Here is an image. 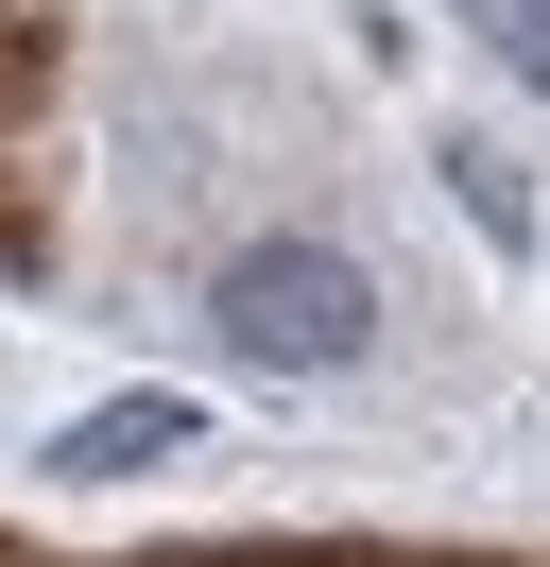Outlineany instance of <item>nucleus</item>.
Segmentation results:
<instances>
[{
  "label": "nucleus",
  "mask_w": 550,
  "mask_h": 567,
  "mask_svg": "<svg viewBox=\"0 0 550 567\" xmlns=\"http://www.w3.org/2000/svg\"><path fill=\"white\" fill-rule=\"evenodd\" d=\"M206 327H224L258 379H344V361L378 344V292H361V258H327V241H258V258L206 276Z\"/></svg>",
  "instance_id": "1"
},
{
  "label": "nucleus",
  "mask_w": 550,
  "mask_h": 567,
  "mask_svg": "<svg viewBox=\"0 0 550 567\" xmlns=\"http://www.w3.org/2000/svg\"><path fill=\"white\" fill-rule=\"evenodd\" d=\"M190 447H206L190 395H103V413L52 430V482H138V464H190Z\"/></svg>",
  "instance_id": "2"
},
{
  "label": "nucleus",
  "mask_w": 550,
  "mask_h": 567,
  "mask_svg": "<svg viewBox=\"0 0 550 567\" xmlns=\"http://www.w3.org/2000/svg\"><path fill=\"white\" fill-rule=\"evenodd\" d=\"M447 189H465L481 241H533V189H516V155H499V138H447Z\"/></svg>",
  "instance_id": "3"
},
{
  "label": "nucleus",
  "mask_w": 550,
  "mask_h": 567,
  "mask_svg": "<svg viewBox=\"0 0 550 567\" xmlns=\"http://www.w3.org/2000/svg\"><path fill=\"white\" fill-rule=\"evenodd\" d=\"M465 18H481V35H499V52H516V70H533V86H550V0H465Z\"/></svg>",
  "instance_id": "4"
},
{
  "label": "nucleus",
  "mask_w": 550,
  "mask_h": 567,
  "mask_svg": "<svg viewBox=\"0 0 550 567\" xmlns=\"http://www.w3.org/2000/svg\"><path fill=\"white\" fill-rule=\"evenodd\" d=\"M0 86H18V52H0Z\"/></svg>",
  "instance_id": "5"
}]
</instances>
